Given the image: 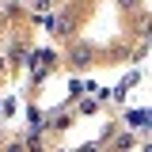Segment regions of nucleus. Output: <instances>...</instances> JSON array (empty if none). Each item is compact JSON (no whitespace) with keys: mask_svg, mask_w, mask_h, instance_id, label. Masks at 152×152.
Listing matches in <instances>:
<instances>
[{"mask_svg":"<svg viewBox=\"0 0 152 152\" xmlns=\"http://www.w3.org/2000/svg\"><path fill=\"white\" fill-rule=\"evenodd\" d=\"M27 145H19V141H12V145H4V152H23Z\"/></svg>","mask_w":152,"mask_h":152,"instance_id":"7","label":"nucleus"},{"mask_svg":"<svg viewBox=\"0 0 152 152\" xmlns=\"http://www.w3.org/2000/svg\"><path fill=\"white\" fill-rule=\"evenodd\" d=\"M80 152H95V145H88V148H80Z\"/></svg>","mask_w":152,"mask_h":152,"instance_id":"8","label":"nucleus"},{"mask_svg":"<svg viewBox=\"0 0 152 152\" xmlns=\"http://www.w3.org/2000/svg\"><path fill=\"white\" fill-rule=\"evenodd\" d=\"M118 8L122 12H133V8H141V0H118Z\"/></svg>","mask_w":152,"mask_h":152,"instance_id":"6","label":"nucleus"},{"mask_svg":"<svg viewBox=\"0 0 152 152\" xmlns=\"http://www.w3.org/2000/svg\"><path fill=\"white\" fill-rule=\"evenodd\" d=\"M99 110V99H84V103H80V114H95Z\"/></svg>","mask_w":152,"mask_h":152,"instance_id":"5","label":"nucleus"},{"mask_svg":"<svg viewBox=\"0 0 152 152\" xmlns=\"http://www.w3.org/2000/svg\"><path fill=\"white\" fill-rule=\"evenodd\" d=\"M126 122L133 129H141V126H152V114L148 110H126Z\"/></svg>","mask_w":152,"mask_h":152,"instance_id":"2","label":"nucleus"},{"mask_svg":"<svg viewBox=\"0 0 152 152\" xmlns=\"http://www.w3.org/2000/svg\"><path fill=\"white\" fill-rule=\"evenodd\" d=\"M69 61H72L76 69H88V65L95 61V50L91 46H72V50H69Z\"/></svg>","mask_w":152,"mask_h":152,"instance_id":"1","label":"nucleus"},{"mask_svg":"<svg viewBox=\"0 0 152 152\" xmlns=\"http://www.w3.org/2000/svg\"><path fill=\"white\" fill-rule=\"evenodd\" d=\"M23 46H27V42H8V61H12V65H19V61L27 57V50H23Z\"/></svg>","mask_w":152,"mask_h":152,"instance_id":"3","label":"nucleus"},{"mask_svg":"<svg viewBox=\"0 0 152 152\" xmlns=\"http://www.w3.org/2000/svg\"><path fill=\"white\" fill-rule=\"evenodd\" d=\"M0 72H4V57H0Z\"/></svg>","mask_w":152,"mask_h":152,"instance_id":"9","label":"nucleus"},{"mask_svg":"<svg viewBox=\"0 0 152 152\" xmlns=\"http://www.w3.org/2000/svg\"><path fill=\"white\" fill-rule=\"evenodd\" d=\"M27 148H31V152H42V129H31V137H27Z\"/></svg>","mask_w":152,"mask_h":152,"instance_id":"4","label":"nucleus"},{"mask_svg":"<svg viewBox=\"0 0 152 152\" xmlns=\"http://www.w3.org/2000/svg\"><path fill=\"white\" fill-rule=\"evenodd\" d=\"M0 110H4V103H0Z\"/></svg>","mask_w":152,"mask_h":152,"instance_id":"11","label":"nucleus"},{"mask_svg":"<svg viewBox=\"0 0 152 152\" xmlns=\"http://www.w3.org/2000/svg\"><path fill=\"white\" fill-rule=\"evenodd\" d=\"M145 152H152V145H148V148H145Z\"/></svg>","mask_w":152,"mask_h":152,"instance_id":"10","label":"nucleus"}]
</instances>
